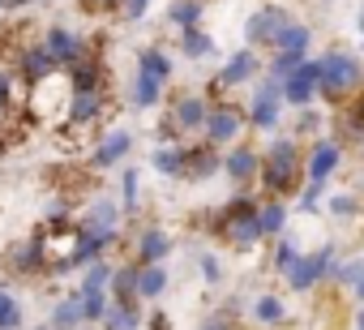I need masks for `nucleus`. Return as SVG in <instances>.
Instances as JSON below:
<instances>
[{
	"label": "nucleus",
	"instance_id": "obj_1",
	"mask_svg": "<svg viewBox=\"0 0 364 330\" xmlns=\"http://www.w3.org/2000/svg\"><path fill=\"white\" fill-rule=\"evenodd\" d=\"M73 78L65 73V69H56V73H48L43 82H35L31 86V95H26V112H31V120H43V124H69V116H73Z\"/></svg>",
	"mask_w": 364,
	"mask_h": 330
},
{
	"label": "nucleus",
	"instance_id": "obj_2",
	"mask_svg": "<svg viewBox=\"0 0 364 330\" xmlns=\"http://www.w3.org/2000/svg\"><path fill=\"white\" fill-rule=\"evenodd\" d=\"M257 181H262V189L270 198L296 193V181H300V146H296V137H274L270 142V150L262 154Z\"/></svg>",
	"mask_w": 364,
	"mask_h": 330
},
{
	"label": "nucleus",
	"instance_id": "obj_3",
	"mask_svg": "<svg viewBox=\"0 0 364 330\" xmlns=\"http://www.w3.org/2000/svg\"><path fill=\"white\" fill-rule=\"evenodd\" d=\"M219 236L232 245V249H253L266 232H262V206L249 198V193H240V198H232L223 211H219Z\"/></svg>",
	"mask_w": 364,
	"mask_h": 330
},
{
	"label": "nucleus",
	"instance_id": "obj_4",
	"mask_svg": "<svg viewBox=\"0 0 364 330\" xmlns=\"http://www.w3.org/2000/svg\"><path fill=\"white\" fill-rule=\"evenodd\" d=\"M317 65H321V95H326V99L343 103V99H355V95H360V86H364V65H360L351 52L334 48V52H326Z\"/></svg>",
	"mask_w": 364,
	"mask_h": 330
},
{
	"label": "nucleus",
	"instance_id": "obj_5",
	"mask_svg": "<svg viewBox=\"0 0 364 330\" xmlns=\"http://www.w3.org/2000/svg\"><path fill=\"white\" fill-rule=\"evenodd\" d=\"M291 22H296V18H291L283 5H257V9L249 14V22H245V39H249V48H279L283 31H287Z\"/></svg>",
	"mask_w": 364,
	"mask_h": 330
},
{
	"label": "nucleus",
	"instance_id": "obj_6",
	"mask_svg": "<svg viewBox=\"0 0 364 330\" xmlns=\"http://www.w3.org/2000/svg\"><path fill=\"white\" fill-rule=\"evenodd\" d=\"M257 73H262V56H257L253 48L232 52V60L210 78V90H215V95H228V90H236V86H249Z\"/></svg>",
	"mask_w": 364,
	"mask_h": 330
},
{
	"label": "nucleus",
	"instance_id": "obj_7",
	"mask_svg": "<svg viewBox=\"0 0 364 330\" xmlns=\"http://www.w3.org/2000/svg\"><path fill=\"white\" fill-rule=\"evenodd\" d=\"M43 48L52 52V60H56V69H77L86 56H90V48H86V39L77 35V31H69V26H52L48 35H43Z\"/></svg>",
	"mask_w": 364,
	"mask_h": 330
},
{
	"label": "nucleus",
	"instance_id": "obj_8",
	"mask_svg": "<svg viewBox=\"0 0 364 330\" xmlns=\"http://www.w3.org/2000/svg\"><path fill=\"white\" fill-rule=\"evenodd\" d=\"M330 275H338V257H334V249L326 245V249H317V253L300 257V262H296V270L287 275V283H291V292H309V287H317V283H321V279H330Z\"/></svg>",
	"mask_w": 364,
	"mask_h": 330
},
{
	"label": "nucleus",
	"instance_id": "obj_9",
	"mask_svg": "<svg viewBox=\"0 0 364 330\" xmlns=\"http://www.w3.org/2000/svg\"><path fill=\"white\" fill-rule=\"evenodd\" d=\"M279 112H283V82L266 78L253 86V103H249V124L257 129H274L279 124Z\"/></svg>",
	"mask_w": 364,
	"mask_h": 330
},
{
	"label": "nucleus",
	"instance_id": "obj_10",
	"mask_svg": "<svg viewBox=\"0 0 364 330\" xmlns=\"http://www.w3.org/2000/svg\"><path fill=\"white\" fill-rule=\"evenodd\" d=\"M249 120H245V112L236 107V103H215L210 107V116H206V142L210 146H228V142H236L240 137V129H245Z\"/></svg>",
	"mask_w": 364,
	"mask_h": 330
},
{
	"label": "nucleus",
	"instance_id": "obj_11",
	"mask_svg": "<svg viewBox=\"0 0 364 330\" xmlns=\"http://www.w3.org/2000/svg\"><path fill=\"white\" fill-rule=\"evenodd\" d=\"M317 95H321V65H317V60H304V65L283 82V103H291V107H309Z\"/></svg>",
	"mask_w": 364,
	"mask_h": 330
},
{
	"label": "nucleus",
	"instance_id": "obj_12",
	"mask_svg": "<svg viewBox=\"0 0 364 330\" xmlns=\"http://www.w3.org/2000/svg\"><path fill=\"white\" fill-rule=\"evenodd\" d=\"M14 73H18L26 86H35V82H43L48 73H56V60H52V52H48L43 43H22V48L14 52Z\"/></svg>",
	"mask_w": 364,
	"mask_h": 330
},
{
	"label": "nucleus",
	"instance_id": "obj_13",
	"mask_svg": "<svg viewBox=\"0 0 364 330\" xmlns=\"http://www.w3.org/2000/svg\"><path fill=\"white\" fill-rule=\"evenodd\" d=\"M206 116H210L206 95H189V90H185V95H176L167 124H171L176 133H193V129H206Z\"/></svg>",
	"mask_w": 364,
	"mask_h": 330
},
{
	"label": "nucleus",
	"instance_id": "obj_14",
	"mask_svg": "<svg viewBox=\"0 0 364 330\" xmlns=\"http://www.w3.org/2000/svg\"><path fill=\"white\" fill-rule=\"evenodd\" d=\"M338 163H343V146L338 142H317L309 163H304V172H309V185H326V176L338 172Z\"/></svg>",
	"mask_w": 364,
	"mask_h": 330
},
{
	"label": "nucleus",
	"instance_id": "obj_15",
	"mask_svg": "<svg viewBox=\"0 0 364 330\" xmlns=\"http://www.w3.org/2000/svg\"><path fill=\"white\" fill-rule=\"evenodd\" d=\"M223 172H228L236 185H249V181L262 172V159H257L253 146H232V150L223 154Z\"/></svg>",
	"mask_w": 364,
	"mask_h": 330
},
{
	"label": "nucleus",
	"instance_id": "obj_16",
	"mask_svg": "<svg viewBox=\"0 0 364 330\" xmlns=\"http://www.w3.org/2000/svg\"><path fill=\"white\" fill-rule=\"evenodd\" d=\"M129 146H133V137L124 133V129H112L99 146H95V154H90V168L95 172H103V168H116V163L129 154Z\"/></svg>",
	"mask_w": 364,
	"mask_h": 330
},
{
	"label": "nucleus",
	"instance_id": "obj_17",
	"mask_svg": "<svg viewBox=\"0 0 364 330\" xmlns=\"http://www.w3.org/2000/svg\"><path fill=\"white\" fill-rule=\"evenodd\" d=\"M9 270L14 275H43L48 270V257H43L39 236H31V240H22V245L9 249Z\"/></svg>",
	"mask_w": 364,
	"mask_h": 330
},
{
	"label": "nucleus",
	"instance_id": "obj_18",
	"mask_svg": "<svg viewBox=\"0 0 364 330\" xmlns=\"http://www.w3.org/2000/svg\"><path fill=\"white\" fill-rule=\"evenodd\" d=\"M103 107H107V95H103V90H77V95H73V116H69V124H73V129H90V124L103 116Z\"/></svg>",
	"mask_w": 364,
	"mask_h": 330
},
{
	"label": "nucleus",
	"instance_id": "obj_19",
	"mask_svg": "<svg viewBox=\"0 0 364 330\" xmlns=\"http://www.w3.org/2000/svg\"><path fill=\"white\" fill-rule=\"evenodd\" d=\"M171 253V236L163 228H141L137 236V266H159Z\"/></svg>",
	"mask_w": 364,
	"mask_h": 330
},
{
	"label": "nucleus",
	"instance_id": "obj_20",
	"mask_svg": "<svg viewBox=\"0 0 364 330\" xmlns=\"http://www.w3.org/2000/svg\"><path fill=\"white\" fill-rule=\"evenodd\" d=\"M219 168H223V159L215 154L210 142L206 146H185V181H202V176H210Z\"/></svg>",
	"mask_w": 364,
	"mask_h": 330
},
{
	"label": "nucleus",
	"instance_id": "obj_21",
	"mask_svg": "<svg viewBox=\"0 0 364 330\" xmlns=\"http://www.w3.org/2000/svg\"><path fill=\"white\" fill-rule=\"evenodd\" d=\"M163 78H154V73H146V69H137V78H133V90H129V99H133V107H154L159 99H163Z\"/></svg>",
	"mask_w": 364,
	"mask_h": 330
},
{
	"label": "nucleus",
	"instance_id": "obj_22",
	"mask_svg": "<svg viewBox=\"0 0 364 330\" xmlns=\"http://www.w3.org/2000/svg\"><path fill=\"white\" fill-rule=\"evenodd\" d=\"M167 22L180 26V35L198 31L202 26V0H171V5H167Z\"/></svg>",
	"mask_w": 364,
	"mask_h": 330
},
{
	"label": "nucleus",
	"instance_id": "obj_23",
	"mask_svg": "<svg viewBox=\"0 0 364 330\" xmlns=\"http://www.w3.org/2000/svg\"><path fill=\"white\" fill-rule=\"evenodd\" d=\"M137 300H112L107 313H103V326L107 330H137Z\"/></svg>",
	"mask_w": 364,
	"mask_h": 330
},
{
	"label": "nucleus",
	"instance_id": "obj_24",
	"mask_svg": "<svg viewBox=\"0 0 364 330\" xmlns=\"http://www.w3.org/2000/svg\"><path fill=\"white\" fill-rule=\"evenodd\" d=\"M48 326H52V330H77V326H86V317H82V300H77V296L60 300V304L52 309Z\"/></svg>",
	"mask_w": 364,
	"mask_h": 330
},
{
	"label": "nucleus",
	"instance_id": "obj_25",
	"mask_svg": "<svg viewBox=\"0 0 364 330\" xmlns=\"http://www.w3.org/2000/svg\"><path fill=\"white\" fill-rule=\"evenodd\" d=\"M150 163H154V172H163V176H185V146H159Z\"/></svg>",
	"mask_w": 364,
	"mask_h": 330
},
{
	"label": "nucleus",
	"instance_id": "obj_26",
	"mask_svg": "<svg viewBox=\"0 0 364 330\" xmlns=\"http://www.w3.org/2000/svg\"><path fill=\"white\" fill-rule=\"evenodd\" d=\"M163 287H167V270H163V266H141V270H137V296H141V300L163 296Z\"/></svg>",
	"mask_w": 364,
	"mask_h": 330
},
{
	"label": "nucleus",
	"instance_id": "obj_27",
	"mask_svg": "<svg viewBox=\"0 0 364 330\" xmlns=\"http://www.w3.org/2000/svg\"><path fill=\"white\" fill-rule=\"evenodd\" d=\"M180 52H185L189 60H202V56H210L215 52V39L198 26V31H185V35H180Z\"/></svg>",
	"mask_w": 364,
	"mask_h": 330
},
{
	"label": "nucleus",
	"instance_id": "obj_28",
	"mask_svg": "<svg viewBox=\"0 0 364 330\" xmlns=\"http://www.w3.org/2000/svg\"><path fill=\"white\" fill-rule=\"evenodd\" d=\"M283 223H287V206H283V198H266V202H262V232H266V236H279Z\"/></svg>",
	"mask_w": 364,
	"mask_h": 330
},
{
	"label": "nucleus",
	"instance_id": "obj_29",
	"mask_svg": "<svg viewBox=\"0 0 364 330\" xmlns=\"http://www.w3.org/2000/svg\"><path fill=\"white\" fill-rule=\"evenodd\" d=\"M137 270H141V266H120V270H112V296H116V300H137Z\"/></svg>",
	"mask_w": 364,
	"mask_h": 330
},
{
	"label": "nucleus",
	"instance_id": "obj_30",
	"mask_svg": "<svg viewBox=\"0 0 364 330\" xmlns=\"http://www.w3.org/2000/svg\"><path fill=\"white\" fill-rule=\"evenodd\" d=\"M137 69H146V73H154V78H171V60H167V52L163 48H141V56H137Z\"/></svg>",
	"mask_w": 364,
	"mask_h": 330
},
{
	"label": "nucleus",
	"instance_id": "obj_31",
	"mask_svg": "<svg viewBox=\"0 0 364 330\" xmlns=\"http://www.w3.org/2000/svg\"><path fill=\"white\" fill-rule=\"evenodd\" d=\"M309 26H300V22H291L287 31H283V39H279V48L274 52H300V56H309Z\"/></svg>",
	"mask_w": 364,
	"mask_h": 330
},
{
	"label": "nucleus",
	"instance_id": "obj_32",
	"mask_svg": "<svg viewBox=\"0 0 364 330\" xmlns=\"http://www.w3.org/2000/svg\"><path fill=\"white\" fill-rule=\"evenodd\" d=\"M77 300H82V317H86V321H103V313H107V296H103V292L77 287Z\"/></svg>",
	"mask_w": 364,
	"mask_h": 330
},
{
	"label": "nucleus",
	"instance_id": "obj_33",
	"mask_svg": "<svg viewBox=\"0 0 364 330\" xmlns=\"http://www.w3.org/2000/svg\"><path fill=\"white\" fill-rule=\"evenodd\" d=\"M304 60H309V56H300V52H279V56L270 60V78H274V82H287Z\"/></svg>",
	"mask_w": 364,
	"mask_h": 330
},
{
	"label": "nucleus",
	"instance_id": "obj_34",
	"mask_svg": "<svg viewBox=\"0 0 364 330\" xmlns=\"http://www.w3.org/2000/svg\"><path fill=\"white\" fill-rule=\"evenodd\" d=\"M283 313H287V309H283V300H279V296H257V304H253V317H257V321H266V326H279V321H283Z\"/></svg>",
	"mask_w": 364,
	"mask_h": 330
},
{
	"label": "nucleus",
	"instance_id": "obj_35",
	"mask_svg": "<svg viewBox=\"0 0 364 330\" xmlns=\"http://www.w3.org/2000/svg\"><path fill=\"white\" fill-rule=\"evenodd\" d=\"M296 262H300V245H296V240H279V249H274V270H279V275H291Z\"/></svg>",
	"mask_w": 364,
	"mask_h": 330
},
{
	"label": "nucleus",
	"instance_id": "obj_36",
	"mask_svg": "<svg viewBox=\"0 0 364 330\" xmlns=\"http://www.w3.org/2000/svg\"><path fill=\"white\" fill-rule=\"evenodd\" d=\"M14 326H22V309L9 292H0V330H14Z\"/></svg>",
	"mask_w": 364,
	"mask_h": 330
},
{
	"label": "nucleus",
	"instance_id": "obj_37",
	"mask_svg": "<svg viewBox=\"0 0 364 330\" xmlns=\"http://www.w3.org/2000/svg\"><path fill=\"white\" fill-rule=\"evenodd\" d=\"M347 129H351V137H364V90L351 99V107H347Z\"/></svg>",
	"mask_w": 364,
	"mask_h": 330
},
{
	"label": "nucleus",
	"instance_id": "obj_38",
	"mask_svg": "<svg viewBox=\"0 0 364 330\" xmlns=\"http://www.w3.org/2000/svg\"><path fill=\"white\" fill-rule=\"evenodd\" d=\"M112 283V270L103 266V262H95V266H86V279H82V287H95V292H103Z\"/></svg>",
	"mask_w": 364,
	"mask_h": 330
},
{
	"label": "nucleus",
	"instance_id": "obj_39",
	"mask_svg": "<svg viewBox=\"0 0 364 330\" xmlns=\"http://www.w3.org/2000/svg\"><path fill=\"white\" fill-rule=\"evenodd\" d=\"M146 5H150V0H120L124 22H141V18H146Z\"/></svg>",
	"mask_w": 364,
	"mask_h": 330
},
{
	"label": "nucleus",
	"instance_id": "obj_40",
	"mask_svg": "<svg viewBox=\"0 0 364 330\" xmlns=\"http://www.w3.org/2000/svg\"><path fill=\"white\" fill-rule=\"evenodd\" d=\"M202 275H206V283H219L223 279V266H219L215 253H202Z\"/></svg>",
	"mask_w": 364,
	"mask_h": 330
},
{
	"label": "nucleus",
	"instance_id": "obj_41",
	"mask_svg": "<svg viewBox=\"0 0 364 330\" xmlns=\"http://www.w3.org/2000/svg\"><path fill=\"white\" fill-rule=\"evenodd\" d=\"M338 279H343L347 287H355V283L364 279V262H347V266H338Z\"/></svg>",
	"mask_w": 364,
	"mask_h": 330
},
{
	"label": "nucleus",
	"instance_id": "obj_42",
	"mask_svg": "<svg viewBox=\"0 0 364 330\" xmlns=\"http://www.w3.org/2000/svg\"><path fill=\"white\" fill-rule=\"evenodd\" d=\"M120 185H124V211H133L137 206V172H124Z\"/></svg>",
	"mask_w": 364,
	"mask_h": 330
},
{
	"label": "nucleus",
	"instance_id": "obj_43",
	"mask_svg": "<svg viewBox=\"0 0 364 330\" xmlns=\"http://www.w3.org/2000/svg\"><path fill=\"white\" fill-rule=\"evenodd\" d=\"M330 215L351 219V215H355V198H330Z\"/></svg>",
	"mask_w": 364,
	"mask_h": 330
},
{
	"label": "nucleus",
	"instance_id": "obj_44",
	"mask_svg": "<svg viewBox=\"0 0 364 330\" xmlns=\"http://www.w3.org/2000/svg\"><path fill=\"white\" fill-rule=\"evenodd\" d=\"M82 9L86 14H112V9H120V0H82Z\"/></svg>",
	"mask_w": 364,
	"mask_h": 330
},
{
	"label": "nucleus",
	"instance_id": "obj_45",
	"mask_svg": "<svg viewBox=\"0 0 364 330\" xmlns=\"http://www.w3.org/2000/svg\"><path fill=\"white\" fill-rule=\"evenodd\" d=\"M317 129H321V116L304 107V112H300V133H317Z\"/></svg>",
	"mask_w": 364,
	"mask_h": 330
},
{
	"label": "nucleus",
	"instance_id": "obj_46",
	"mask_svg": "<svg viewBox=\"0 0 364 330\" xmlns=\"http://www.w3.org/2000/svg\"><path fill=\"white\" fill-rule=\"evenodd\" d=\"M317 202H321V185H309V189L300 193V206H304V211H317Z\"/></svg>",
	"mask_w": 364,
	"mask_h": 330
},
{
	"label": "nucleus",
	"instance_id": "obj_47",
	"mask_svg": "<svg viewBox=\"0 0 364 330\" xmlns=\"http://www.w3.org/2000/svg\"><path fill=\"white\" fill-rule=\"evenodd\" d=\"M202 330H232V321H228L223 313H215V317H206V321H202Z\"/></svg>",
	"mask_w": 364,
	"mask_h": 330
},
{
	"label": "nucleus",
	"instance_id": "obj_48",
	"mask_svg": "<svg viewBox=\"0 0 364 330\" xmlns=\"http://www.w3.org/2000/svg\"><path fill=\"white\" fill-rule=\"evenodd\" d=\"M150 330H171V326H167V317H163V313H154V317H150Z\"/></svg>",
	"mask_w": 364,
	"mask_h": 330
},
{
	"label": "nucleus",
	"instance_id": "obj_49",
	"mask_svg": "<svg viewBox=\"0 0 364 330\" xmlns=\"http://www.w3.org/2000/svg\"><path fill=\"white\" fill-rule=\"evenodd\" d=\"M355 26H360V35H364V9H360V18H355Z\"/></svg>",
	"mask_w": 364,
	"mask_h": 330
},
{
	"label": "nucleus",
	"instance_id": "obj_50",
	"mask_svg": "<svg viewBox=\"0 0 364 330\" xmlns=\"http://www.w3.org/2000/svg\"><path fill=\"white\" fill-rule=\"evenodd\" d=\"M355 296H360V300H364V279H360V283H355Z\"/></svg>",
	"mask_w": 364,
	"mask_h": 330
},
{
	"label": "nucleus",
	"instance_id": "obj_51",
	"mask_svg": "<svg viewBox=\"0 0 364 330\" xmlns=\"http://www.w3.org/2000/svg\"><path fill=\"white\" fill-rule=\"evenodd\" d=\"M355 326H360V330H364V309H360V321H355Z\"/></svg>",
	"mask_w": 364,
	"mask_h": 330
},
{
	"label": "nucleus",
	"instance_id": "obj_52",
	"mask_svg": "<svg viewBox=\"0 0 364 330\" xmlns=\"http://www.w3.org/2000/svg\"><path fill=\"white\" fill-rule=\"evenodd\" d=\"M39 330H52V326H39Z\"/></svg>",
	"mask_w": 364,
	"mask_h": 330
},
{
	"label": "nucleus",
	"instance_id": "obj_53",
	"mask_svg": "<svg viewBox=\"0 0 364 330\" xmlns=\"http://www.w3.org/2000/svg\"><path fill=\"white\" fill-rule=\"evenodd\" d=\"M0 9H5V0H0Z\"/></svg>",
	"mask_w": 364,
	"mask_h": 330
}]
</instances>
